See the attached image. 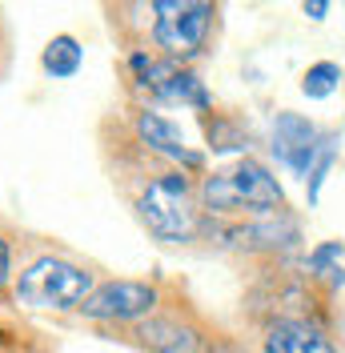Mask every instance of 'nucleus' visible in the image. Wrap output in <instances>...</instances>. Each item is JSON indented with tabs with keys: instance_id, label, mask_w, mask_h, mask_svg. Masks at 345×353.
I'll return each instance as SVG.
<instances>
[{
	"instance_id": "obj_1",
	"label": "nucleus",
	"mask_w": 345,
	"mask_h": 353,
	"mask_svg": "<svg viewBox=\"0 0 345 353\" xmlns=\"http://www.w3.org/2000/svg\"><path fill=\"white\" fill-rule=\"evenodd\" d=\"M92 289L88 269L65 257H37L17 281V301L28 309H81Z\"/></svg>"
},
{
	"instance_id": "obj_2",
	"label": "nucleus",
	"mask_w": 345,
	"mask_h": 353,
	"mask_svg": "<svg viewBox=\"0 0 345 353\" xmlns=\"http://www.w3.org/2000/svg\"><path fill=\"white\" fill-rule=\"evenodd\" d=\"M137 217L145 221L152 237L161 241H193L197 233V213L189 205V176L185 173H165L145 185V193L137 197Z\"/></svg>"
},
{
	"instance_id": "obj_3",
	"label": "nucleus",
	"mask_w": 345,
	"mask_h": 353,
	"mask_svg": "<svg viewBox=\"0 0 345 353\" xmlns=\"http://www.w3.org/2000/svg\"><path fill=\"white\" fill-rule=\"evenodd\" d=\"M152 17V37L169 57H193L209 37L213 0H157Z\"/></svg>"
},
{
	"instance_id": "obj_4",
	"label": "nucleus",
	"mask_w": 345,
	"mask_h": 353,
	"mask_svg": "<svg viewBox=\"0 0 345 353\" xmlns=\"http://www.w3.org/2000/svg\"><path fill=\"white\" fill-rule=\"evenodd\" d=\"M157 305V289L149 281H105L85 297L81 313L92 321H141Z\"/></svg>"
},
{
	"instance_id": "obj_5",
	"label": "nucleus",
	"mask_w": 345,
	"mask_h": 353,
	"mask_svg": "<svg viewBox=\"0 0 345 353\" xmlns=\"http://www.w3.org/2000/svg\"><path fill=\"white\" fill-rule=\"evenodd\" d=\"M322 149L325 145H317V129L305 117H297V112H281L277 117V125H273V153H277L281 165H289L293 173L309 176V169H313V161H317Z\"/></svg>"
},
{
	"instance_id": "obj_6",
	"label": "nucleus",
	"mask_w": 345,
	"mask_h": 353,
	"mask_svg": "<svg viewBox=\"0 0 345 353\" xmlns=\"http://www.w3.org/2000/svg\"><path fill=\"white\" fill-rule=\"evenodd\" d=\"M233 193H237V205L241 209H261V213H281V205H285V193H281L277 176L269 173L265 165L257 161H237L233 169Z\"/></svg>"
},
{
	"instance_id": "obj_7",
	"label": "nucleus",
	"mask_w": 345,
	"mask_h": 353,
	"mask_svg": "<svg viewBox=\"0 0 345 353\" xmlns=\"http://www.w3.org/2000/svg\"><path fill=\"white\" fill-rule=\"evenodd\" d=\"M265 353H337V350H333V341L317 325L297 321V317H285V321H273L269 325V333H265Z\"/></svg>"
},
{
	"instance_id": "obj_8",
	"label": "nucleus",
	"mask_w": 345,
	"mask_h": 353,
	"mask_svg": "<svg viewBox=\"0 0 345 353\" xmlns=\"http://www.w3.org/2000/svg\"><path fill=\"white\" fill-rule=\"evenodd\" d=\"M137 137L149 145L152 153L169 157V161H181V165H189V169H197V165H201V157L185 149V137H181V129H177L172 121H165L161 112H141V117H137Z\"/></svg>"
},
{
	"instance_id": "obj_9",
	"label": "nucleus",
	"mask_w": 345,
	"mask_h": 353,
	"mask_svg": "<svg viewBox=\"0 0 345 353\" xmlns=\"http://www.w3.org/2000/svg\"><path fill=\"white\" fill-rule=\"evenodd\" d=\"M137 341L152 353H201V345H205V337L193 325H177V321H165V317L141 321Z\"/></svg>"
},
{
	"instance_id": "obj_10",
	"label": "nucleus",
	"mask_w": 345,
	"mask_h": 353,
	"mask_svg": "<svg viewBox=\"0 0 345 353\" xmlns=\"http://www.w3.org/2000/svg\"><path fill=\"white\" fill-rule=\"evenodd\" d=\"M44 72H52V77H77V68H81V44H77V37H68V32H61V37H52L48 41V48H44Z\"/></svg>"
},
{
	"instance_id": "obj_11",
	"label": "nucleus",
	"mask_w": 345,
	"mask_h": 353,
	"mask_svg": "<svg viewBox=\"0 0 345 353\" xmlns=\"http://www.w3.org/2000/svg\"><path fill=\"white\" fill-rule=\"evenodd\" d=\"M337 85H342V68L333 65V61H317V65H309V72L302 77V92L313 97V101L329 97Z\"/></svg>"
},
{
	"instance_id": "obj_12",
	"label": "nucleus",
	"mask_w": 345,
	"mask_h": 353,
	"mask_svg": "<svg viewBox=\"0 0 345 353\" xmlns=\"http://www.w3.org/2000/svg\"><path fill=\"white\" fill-rule=\"evenodd\" d=\"M342 253H345V245H342V241H325V245H317V249L309 253V269H313V273H329V265L337 261Z\"/></svg>"
},
{
	"instance_id": "obj_13",
	"label": "nucleus",
	"mask_w": 345,
	"mask_h": 353,
	"mask_svg": "<svg viewBox=\"0 0 345 353\" xmlns=\"http://www.w3.org/2000/svg\"><path fill=\"white\" fill-rule=\"evenodd\" d=\"M209 141H213L217 153H229V149H241V137L233 125H225V121H213L209 125Z\"/></svg>"
},
{
	"instance_id": "obj_14",
	"label": "nucleus",
	"mask_w": 345,
	"mask_h": 353,
	"mask_svg": "<svg viewBox=\"0 0 345 353\" xmlns=\"http://www.w3.org/2000/svg\"><path fill=\"white\" fill-rule=\"evenodd\" d=\"M329 165H333V149L325 145L322 153H317V161H313V169H309V201H317V193H322V181H325V173H329Z\"/></svg>"
},
{
	"instance_id": "obj_15",
	"label": "nucleus",
	"mask_w": 345,
	"mask_h": 353,
	"mask_svg": "<svg viewBox=\"0 0 345 353\" xmlns=\"http://www.w3.org/2000/svg\"><path fill=\"white\" fill-rule=\"evenodd\" d=\"M8 277H12V253H8V241L0 237V289L8 285Z\"/></svg>"
},
{
	"instance_id": "obj_16",
	"label": "nucleus",
	"mask_w": 345,
	"mask_h": 353,
	"mask_svg": "<svg viewBox=\"0 0 345 353\" xmlns=\"http://www.w3.org/2000/svg\"><path fill=\"white\" fill-rule=\"evenodd\" d=\"M302 4L313 21H325V12H329V0H302Z\"/></svg>"
},
{
	"instance_id": "obj_17",
	"label": "nucleus",
	"mask_w": 345,
	"mask_h": 353,
	"mask_svg": "<svg viewBox=\"0 0 345 353\" xmlns=\"http://www.w3.org/2000/svg\"><path fill=\"white\" fill-rule=\"evenodd\" d=\"M0 341H4V330H0Z\"/></svg>"
}]
</instances>
